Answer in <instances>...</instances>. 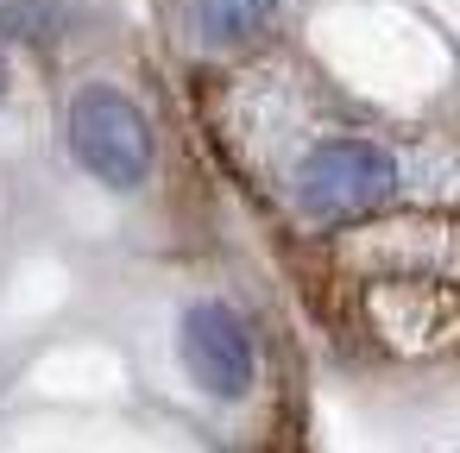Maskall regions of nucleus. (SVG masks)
Segmentation results:
<instances>
[{
  "instance_id": "1",
  "label": "nucleus",
  "mask_w": 460,
  "mask_h": 453,
  "mask_svg": "<svg viewBox=\"0 0 460 453\" xmlns=\"http://www.w3.org/2000/svg\"><path fill=\"white\" fill-rule=\"evenodd\" d=\"M391 196H397V158L372 139H322L296 170V214L315 227L359 221Z\"/></svg>"
},
{
  "instance_id": "2",
  "label": "nucleus",
  "mask_w": 460,
  "mask_h": 453,
  "mask_svg": "<svg viewBox=\"0 0 460 453\" xmlns=\"http://www.w3.org/2000/svg\"><path fill=\"white\" fill-rule=\"evenodd\" d=\"M70 152L108 189H139L152 177V133H146L139 108L108 83L76 89V101H70Z\"/></svg>"
},
{
  "instance_id": "3",
  "label": "nucleus",
  "mask_w": 460,
  "mask_h": 453,
  "mask_svg": "<svg viewBox=\"0 0 460 453\" xmlns=\"http://www.w3.org/2000/svg\"><path fill=\"white\" fill-rule=\"evenodd\" d=\"M177 340H183L190 378H196L208 396L240 403V396L252 390L259 359H252V334L240 327L234 309H221V302H196V309L183 315V334H177Z\"/></svg>"
},
{
  "instance_id": "4",
  "label": "nucleus",
  "mask_w": 460,
  "mask_h": 453,
  "mask_svg": "<svg viewBox=\"0 0 460 453\" xmlns=\"http://www.w3.org/2000/svg\"><path fill=\"white\" fill-rule=\"evenodd\" d=\"M278 13V0H190V32L208 45V51H234V45H252Z\"/></svg>"
},
{
  "instance_id": "5",
  "label": "nucleus",
  "mask_w": 460,
  "mask_h": 453,
  "mask_svg": "<svg viewBox=\"0 0 460 453\" xmlns=\"http://www.w3.org/2000/svg\"><path fill=\"white\" fill-rule=\"evenodd\" d=\"M0 101H7V57H0Z\"/></svg>"
}]
</instances>
